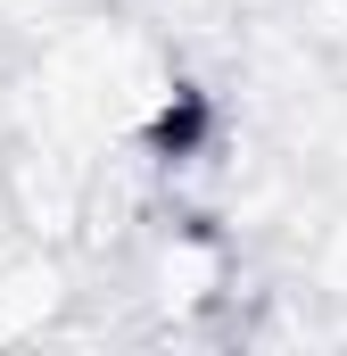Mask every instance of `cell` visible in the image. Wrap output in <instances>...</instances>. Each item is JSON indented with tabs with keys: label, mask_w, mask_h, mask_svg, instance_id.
I'll return each instance as SVG.
<instances>
[{
	"label": "cell",
	"mask_w": 347,
	"mask_h": 356,
	"mask_svg": "<svg viewBox=\"0 0 347 356\" xmlns=\"http://www.w3.org/2000/svg\"><path fill=\"white\" fill-rule=\"evenodd\" d=\"M314 33H323L331 50H347V0H314Z\"/></svg>",
	"instance_id": "cell-1"
}]
</instances>
